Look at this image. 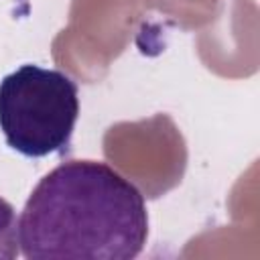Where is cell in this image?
Wrapping results in <instances>:
<instances>
[{"instance_id": "6da1fadb", "label": "cell", "mask_w": 260, "mask_h": 260, "mask_svg": "<svg viewBox=\"0 0 260 260\" xmlns=\"http://www.w3.org/2000/svg\"><path fill=\"white\" fill-rule=\"evenodd\" d=\"M18 238L28 260H130L148 238L146 203L108 162L67 160L28 195Z\"/></svg>"}, {"instance_id": "3957f363", "label": "cell", "mask_w": 260, "mask_h": 260, "mask_svg": "<svg viewBox=\"0 0 260 260\" xmlns=\"http://www.w3.org/2000/svg\"><path fill=\"white\" fill-rule=\"evenodd\" d=\"M20 254L18 217L14 207L0 197V260H12Z\"/></svg>"}, {"instance_id": "7a4b0ae2", "label": "cell", "mask_w": 260, "mask_h": 260, "mask_svg": "<svg viewBox=\"0 0 260 260\" xmlns=\"http://www.w3.org/2000/svg\"><path fill=\"white\" fill-rule=\"evenodd\" d=\"M79 116L77 83L59 69L26 63L0 81V130L30 158L63 150Z\"/></svg>"}]
</instances>
